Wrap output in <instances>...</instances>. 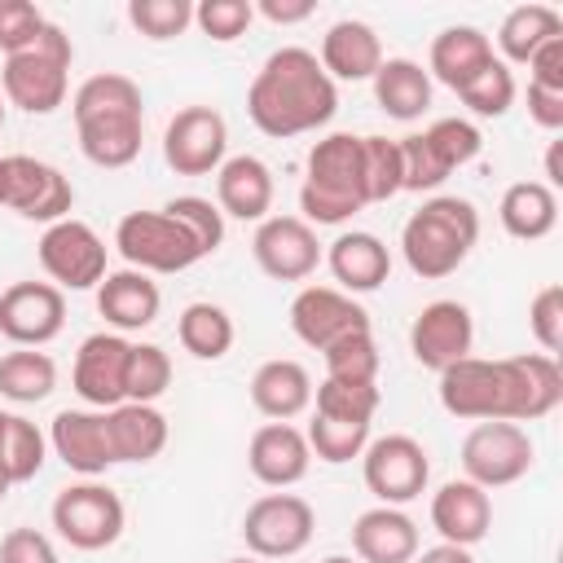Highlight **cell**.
I'll return each instance as SVG.
<instances>
[{
	"label": "cell",
	"mask_w": 563,
	"mask_h": 563,
	"mask_svg": "<svg viewBox=\"0 0 563 563\" xmlns=\"http://www.w3.org/2000/svg\"><path fill=\"white\" fill-rule=\"evenodd\" d=\"M559 400H563V374H559V361L545 352L506 356V361L462 356L449 369H440V405L453 418L537 422L554 413Z\"/></svg>",
	"instance_id": "cell-1"
},
{
	"label": "cell",
	"mask_w": 563,
	"mask_h": 563,
	"mask_svg": "<svg viewBox=\"0 0 563 563\" xmlns=\"http://www.w3.org/2000/svg\"><path fill=\"white\" fill-rule=\"evenodd\" d=\"M339 110V88L334 79L321 70L317 53L286 44L277 53L264 57V66L255 70L251 88H246V114L264 136L290 141L303 132H317L334 119Z\"/></svg>",
	"instance_id": "cell-2"
},
{
	"label": "cell",
	"mask_w": 563,
	"mask_h": 563,
	"mask_svg": "<svg viewBox=\"0 0 563 563\" xmlns=\"http://www.w3.org/2000/svg\"><path fill=\"white\" fill-rule=\"evenodd\" d=\"M479 238V211L471 198L457 194H440L427 198L400 229V251L405 264L422 277V282H440L449 273H457L471 255Z\"/></svg>",
	"instance_id": "cell-3"
},
{
	"label": "cell",
	"mask_w": 563,
	"mask_h": 563,
	"mask_svg": "<svg viewBox=\"0 0 563 563\" xmlns=\"http://www.w3.org/2000/svg\"><path fill=\"white\" fill-rule=\"evenodd\" d=\"M365 154L361 136L330 132L308 150V172L299 185V220L312 224H343L356 211H365Z\"/></svg>",
	"instance_id": "cell-4"
},
{
	"label": "cell",
	"mask_w": 563,
	"mask_h": 563,
	"mask_svg": "<svg viewBox=\"0 0 563 563\" xmlns=\"http://www.w3.org/2000/svg\"><path fill=\"white\" fill-rule=\"evenodd\" d=\"M70 62H75L70 35H66L57 22H48L31 48L4 57V70H0L4 97H9L18 110H26V114H53V110L66 101Z\"/></svg>",
	"instance_id": "cell-5"
},
{
	"label": "cell",
	"mask_w": 563,
	"mask_h": 563,
	"mask_svg": "<svg viewBox=\"0 0 563 563\" xmlns=\"http://www.w3.org/2000/svg\"><path fill=\"white\" fill-rule=\"evenodd\" d=\"M114 246L136 273H185L202 260L198 242L167 211H128L114 229Z\"/></svg>",
	"instance_id": "cell-6"
},
{
	"label": "cell",
	"mask_w": 563,
	"mask_h": 563,
	"mask_svg": "<svg viewBox=\"0 0 563 563\" xmlns=\"http://www.w3.org/2000/svg\"><path fill=\"white\" fill-rule=\"evenodd\" d=\"M123 501L114 488L97 484V479H84V484H70L53 497V528L62 541H70L75 550H106L123 537Z\"/></svg>",
	"instance_id": "cell-7"
},
{
	"label": "cell",
	"mask_w": 563,
	"mask_h": 563,
	"mask_svg": "<svg viewBox=\"0 0 563 563\" xmlns=\"http://www.w3.org/2000/svg\"><path fill=\"white\" fill-rule=\"evenodd\" d=\"M0 207L18 211L22 220L57 224V220L70 216L75 189L53 163L31 158V154H4V163H0Z\"/></svg>",
	"instance_id": "cell-8"
},
{
	"label": "cell",
	"mask_w": 563,
	"mask_h": 563,
	"mask_svg": "<svg viewBox=\"0 0 563 563\" xmlns=\"http://www.w3.org/2000/svg\"><path fill=\"white\" fill-rule=\"evenodd\" d=\"M532 435L519 422H475L462 440V471L479 488H506L532 471Z\"/></svg>",
	"instance_id": "cell-9"
},
{
	"label": "cell",
	"mask_w": 563,
	"mask_h": 563,
	"mask_svg": "<svg viewBox=\"0 0 563 563\" xmlns=\"http://www.w3.org/2000/svg\"><path fill=\"white\" fill-rule=\"evenodd\" d=\"M361 475H365V488L378 497V506H405V501L422 497V488L431 479V462L413 435L396 431V435H378L365 444Z\"/></svg>",
	"instance_id": "cell-10"
},
{
	"label": "cell",
	"mask_w": 563,
	"mask_h": 563,
	"mask_svg": "<svg viewBox=\"0 0 563 563\" xmlns=\"http://www.w3.org/2000/svg\"><path fill=\"white\" fill-rule=\"evenodd\" d=\"M317 532V515L295 493H264L242 515V541L260 559H290L299 554Z\"/></svg>",
	"instance_id": "cell-11"
},
{
	"label": "cell",
	"mask_w": 563,
	"mask_h": 563,
	"mask_svg": "<svg viewBox=\"0 0 563 563\" xmlns=\"http://www.w3.org/2000/svg\"><path fill=\"white\" fill-rule=\"evenodd\" d=\"M40 268L57 282V290H92L106 277V242L84 220H57L40 238Z\"/></svg>",
	"instance_id": "cell-12"
},
{
	"label": "cell",
	"mask_w": 563,
	"mask_h": 563,
	"mask_svg": "<svg viewBox=\"0 0 563 563\" xmlns=\"http://www.w3.org/2000/svg\"><path fill=\"white\" fill-rule=\"evenodd\" d=\"M229 150V123L211 106H185L172 114L163 132V158L176 176H211L220 172Z\"/></svg>",
	"instance_id": "cell-13"
},
{
	"label": "cell",
	"mask_w": 563,
	"mask_h": 563,
	"mask_svg": "<svg viewBox=\"0 0 563 563\" xmlns=\"http://www.w3.org/2000/svg\"><path fill=\"white\" fill-rule=\"evenodd\" d=\"M66 325V295L53 282H13L0 295V334L18 347H44Z\"/></svg>",
	"instance_id": "cell-14"
},
{
	"label": "cell",
	"mask_w": 563,
	"mask_h": 563,
	"mask_svg": "<svg viewBox=\"0 0 563 563\" xmlns=\"http://www.w3.org/2000/svg\"><path fill=\"white\" fill-rule=\"evenodd\" d=\"M251 255L273 282H303L321 264V242L299 216H268L251 238Z\"/></svg>",
	"instance_id": "cell-15"
},
{
	"label": "cell",
	"mask_w": 563,
	"mask_h": 563,
	"mask_svg": "<svg viewBox=\"0 0 563 563\" xmlns=\"http://www.w3.org/2000/svg\"><path fill=\"white\" fill-rule=\"evenodd\" d=\"M290 330H295L299 343L325 352L330 343L369 330V312L352 295H343L334 286H303L290 299Z\"/></svg>",
	"instance_id": "cell-16"
},
{
	"label": "cell",
	"mask_w": 563,
	"mask_h": 563,
	"mask_svg": "<svg viewBox=\"0 0 563 563\" xmlns=\"http://www.w3.org/2000/svg\"><path fill=\"white\" fill-rule=\"evenodd\" d=\"M471 343H475V321H471V308L457 303V299H435L427 303L413 325H409V352L422 369H449L453 361L471 356Z\"/></svg>",
	"instance_id": "cell-17"
},
{
	"label": "cell",
	"mask_w": 563,
	"mask_h": 563,
	"mask_svg": "<svg viewBox=\"0 0 563 563\" xmlns=\"http://www.w3.org/2000/svg\"><path fill=\"white\" fill-rule=\"evenodd\" d=\"M128 339L123 334H88L75 352V391L92 409L123 405V374H128Z\"/></svg>",
	"instance_id": "cell-18"
},
{
	"label": "cell",
	"mask_w": 563,
	"mask_h": 563,
	"mask_svg": "<svg viewBox=\"0 0 563 563\" xmlns=\"http://www.w3.org/2000/svg\"><path fill=\"white\" fill-rule=\"evenodd\" d=\"M246 466L260 484L268 488H290L308 475L312 466V449H308V435L290 422H264L251 444H246Z\"/></svg>",
	"instance_id": "cell-19"
},
{
	"label": "cell",
	"mask_w": 563,
	"mask_h": 563,
	"mask_svg": "<svg viewBox=\"0 0 563 563\" xmlns=\"http://www.w3.org/2000/svg\"><path fill=\"white\" fill-rule=\"evenodd\" d=\"M273 194H277L273 172L255 154H233L216 172V207H220V216H233V220H268Z\"/></svg>",
	"instance_id": "cell-20"
},
{
	"label": "cell",
	"mask_w": 563,
	"mask_h": 563,
	"mask_svg": "<svg viewBox=\"0 0 563 563\" xmlns=\"http://www.w3.org/2000/svg\"><path fill=\"white\" fill-rule=\"evenodd\" d=\"M431 528L449 541V545H475L488 537L493 528V501L488 488L471 484V479H449L440 484V493L431 497Z\"/></svg>",
	"instance_id": "cell-21"
},
{
	"label": "cell",
	"mask_w": 563,
	"mask_h": 563,
	"mask_svg": "<svg viewBox=\"0 0 563 563\" xmlns=\"http://www.w3.org/2000/svg\"><path fill=\"white\" fill-rule=\"evenodd\" d=\"M352 550L361 563H413L418 523L400 506H369L352 523Z\"/></svg>",
	"instance_id": "cell-22"
},
{
	"label": "cell",
	"mask_w": 563,
	"mask_h": 563,
	"mask_svg": "<svg viewBox=\"0 0 563 563\" xmlns=\"http://www.w3.org/2000/svg\"><path fill=\"white\" fill-rule=\"evenodd\" d=\"M48 444L53 453L79 471V475H101L106 466H114L110 457V440H106V413H92V409H62L48 427Z\"/></svg>",
	"instance_id": "cell-23"
},
{
	"label": "cell",
	"mask_w": 563,
	"mask_h": 563,
	"mask_svg": "<svg viewBox=\"0 0 563 563\" xmlns=\"http://www.w3.org/2000/svg\"><path fill=\"white\" fill-rule=\"evenodd\" d=\"M321 70L330 79H343V84H361V79H374V70L383 66V44H378V31L369 22H356V18H343L334 22L325 35H321Z\"/></svg>",
	"instance_id": "cell-24"
},
{
	"label": "cell",
	"mask_w": 563,
	"mask_h": 563,
	"mask_svg": "<svg viewBox=\"0 0 563 563\" xmlns=\"http://www.w3.org/2000/svg\"><path fill=\"white\" fill-rule=\"evenodd\" d=\"M158 308H163V295L150 282V273L119 268V273H106L97 286V312L114 330H145L158 321Z\"/></svg>",
	"instance_id": "cell-25"
},
{
	"label": "cell",
	"mask_w": 563,
	"mask_h": 563,
	"mask_svg": "<svg viewBox=\"0 0 563 563\" xmlns=\"http://www.w3.org/2000/svg\"><path fill=\"white\" fill-rule=\"evenodd\" d=\"M325 264L334 273V282L343 286V295H365V290H378L391 273V255L387 246L365 233V229H352V233H339L325 251Z\"/></svg>",
	"instance_id": "cell-26"
},
{
	"label": "cell",
	"mask_w": 563,
	"mask_h": 563,
	"mask_svg": "<svg viewBox=\"0 0 563 563\" xmlns=\"http://www.w3.org/2000/svg\"><path fill=\"white\" fill-rule=\"evenodd\" d=\"M251 405L273 418V422H290L299 418L308 405H312V378L299 361L290 356H277V361H264L251 378Z\"/></svg>",
	"instance_id": "cell-27"
},
{
	"label": "cell",
	"mask_w": 563,
	"mask_h": 563,
	"mask_svg": "<svg viewBox=\"0 0 563 563\" xmlns=\"http://www.w3.org/2000/svg\"><path fill=\"white\" fill-rule=\"evenodd\" d=\"M106 413V440H110V457L114 462H150L163 453L167 444V418L154 405H114L101 409Z\"/></svg>",
	"instance_id": "cell-28"
},
{
	"label": "cell",
	"mask_w": 563,
	"mask_h": 563,
	"mask_svg": "<svg viewBox=\"0 0 563 563\" xmlns=\"http://www.w3.org/2000/svg\"><path fill=\"white\" fill-rule=\"evenodd\" d=\"M488 62H493V40L479 26H444L431 40V70L427 75H435L444 88L462 92Z\"/></svg>",
	"instance_id": "cell-29"
},
{
	"label": "cell",
	"mask_w": 563,
	"mask_h": 563,
	"mask_svg": "<svg viewBox=\"0 0 563 563\" xmlns=\"http://www.w3.org/2000/svg\"><path fill=\"white\" fill-rule=\"evenodd\" d=\"M369 84H374V101L383 106L387 119L413 123L431 106V75L409 57H383V66L374 70Z\"/></svg>",
	"instance_id": "cell-30"
},
{
	"label": "cell",
	"mask_w": 563,
	"mask_h": 563,
	"mask_svg": "<svg viewBox=\"0 0 563 563\" xmlns=\"http://www.w3.org/2000/svg\"><path fill=\"white\" fill-rule=\"evenodd\" d=\"M79 150L88 163L97 167H128L141 154V128L145 114H97V119H79Z\"/></svg>",
	"instance_id": "cell-31"
},
{
	"label": "cell",
	"mask_w": 563,
	"mask_h": 563,
	"mask_svg": "<svg viewBox=\"0 0 563 563\" xmlns=\"http://www.w3.org/2000/svg\"><path fill=\"white\" fill-rule=\"evenodd\" d=\"M501 229L519 242H537L545 238L554 224H559V194L541 180H515L506 194H501Z\"/></svg>",
	"instance_id": "cell-32"
},
{
	"label": "cell",
	"mask_w": 563,
	"mask_h": 563,
	"mask_svg": "<svg viewBox=\"0 0 563 563\" xmlns=\"http://www.w3.org/2000/svg\"><path fill=\"white\" fill-rule=\"evenodd\" d=\"M554 35H563V18H559L550 4H519V9H510V13L501 18V26H497V48H501L506 66H510V62H515V66H528V57H532L541 44H550Z\"/></svg>",
	"instance_id": "cell-33"
},
{
	"label": "cell",
	"mask_w": 563,
	"mask_h": 563,
	"mask_svg": "<svg viewBox=\"0 0 563 563\" xmlns=\"http://www.w3.org/2000/svg\"><path fill=\"white\" fill-rule=\"evenodd\" d=\"M176 339H180V347H185L189 356H198V361H220V356L233 347V317H229L220 303L198 299V303H189V308L180 312Z\"/></svg>",
	"instance_id": "cell-34"
},
{
	"label": "cell",
	"mask_w": 563,
	"mask_h": 563,
	"mask_svg": "<svg viewBox=\"0 0 563 563\" xmlns=\"http://www.w3.org/2000/svg\"><path fill=\"white\" fill-rule=\"evenodd\" d=\"M57 387V365L48 352L35 347H18L9 356H0V396L13 405H35Z\"/></svg>",
	"instance_id": "cell-35"
},
{
	"label": "cell",
	"mask_w": 563,
	"mask_h": 563,
	"mask_svg": "<svg viewBox=\"0 0 563 563\" xmlns=\"http://www.w3.org/2000/svg\"><path fill=\"white\" fill-rule=\"evenodd\" d=\"M141 88L128 79V75H114V70H101L92 79H84L75 88V101H70V114L75 123L79 119H97V114H145L141 110Z\"/></svg>",
	"instance_id": "cell-36"
},
{
	"label": "cell",
	"mask_w": 563,
	"mask_h": 563,
	"mask_svg": "<svg viewBox=\"0 0 563 563\" xmlns=\"http://www.w3.org/2000/svg\"><path fill=\"white\" fill-rule=\"evenodd\" d=\"M172 387V356L158 343H132L128 347V374H123V400L154 405Z\"/></svg>",
	"instance_id": "cell-37"
},
{
	"label": "cell",
	"mask_w": 563,
	"mask_h": 563,
	"mask_svg": "<svg viewBox=\"0 0 563 563\" xmlns=\"http://www.w3.org/2000/svg\"><path fill=\"white\" fill-rule=\"evenodd\" d=\"M303 435H308V449H312L321 462L343 466V462H352V457L365 453V444H369V422H339V418H321V413H317Z\"/></svg>",
	"instance_id": "cell-38"
},
{
	"label": "cell",
	"mask_w": 563,
	"mask_h": 563,
	"mask_svg": "<svg viewBox=\"0 0 563 563\" xmlns=\"http://www.w3.org/2000/svg\"><path fill=\"white\" fill-rule=\"evenodd\" d=\"M515 75H510V66L501 62V57H493L457 97H462V106L471 110V114H479V119H501L510 106H515Z\"/></svg>",
	"instance_id": "cell-39"
},
{
	"label": "cell",
	"mask_w": 563,
	"mask_h": 563,
	"mask_svg": "<svg viewBox=\"0 0 563 563\" xmlns=\"http://www.w3.org/2000/svg\"><path fill=\"white\" fill-rule=\"evenodd\" d=\"M325 378H343V383H378V343L369 330L347 334L339 343H330L325 352Z\"/></svg>",
	"instance_id": "cell-40"
},
{
	"label": "cell",
	"mask_w": 563,
	"mask_h": 563,
	"mask_svg": "<svg viewBox=\"0 0 563 563\" xmlns=\"http://www.w3.org/2000/svg\"><path fill=\"white\" fill-rule=\"evenodd\" d=\"M378 383H343V378H325L317 387V413L321 418H339V422H369L378 413Z\"/></svg>",
	"instance_id": "cell-41"
},
{
	"label": "cell",
	"mask_w": 563,
	"mask_h": 563,
	"mask_svg": "<svg viewBox=\"0 0 563 563\" xmlns=\"http://www.w3.org/2000/svg\"><path fill=\"white\" fill-rule=\"evenodd\" d=\"M163 211H167L176 224H185V233L198 242L202 260L220 251V242H224V216H220V207H216L211 198H198V194H176V198H172Z\"/></svg>",
	"instance_id": "cell-42"
},
{
	"label": "cell",
	"mask_w": 563,
	"mask_h": 563,
	"mask_svg": "<svg viewBox=\"0 0 563 563\" xmlns=\"http://www.w3.org/2000/svg\"><path fill=\"white\" fill-rule=\"evenodd\" d=\"M44 449H48L44 431H40L35 422H26L22 413H13V418H9V431H4V453H0L9 479H13V484L35 479L40 466H44Z\"/></svg>",
	"instance_id": "cell-43"
},
{
	"label": "cell",
	"mask_w": 563,
	"mask_h": 563,
	"mask_svg": "<svg viewBox=\"0 0 563 563\" xmlns=\"http://www.w3.org/2000/svg\"><path fill=\"white\" fill-rule=\"evenodd\" d=\"M128 22L145 40H176L194 22L189 0H128Z\"/></svg>",
	"instance_id": "cell-44"
},
{
	"label": "cell",
	"mask_w": 563,
	"mask_h": 563,
	"mask_svg": "<svg viewBox=\"0 0 563 563\" xmlns=\"http://www.w3.org/2000/svg\"><path fill=\"white\" fill-rule=\"evenodd\" d=\"M396 150H400V189L422 194V189H440L449 180V167L435 158V150H431V141L422 132L400 136Z\"/></svg>",
	"instance_id": "cell-45"
},
{
	"label": "cell",
	"mask_w": 563,
	"mask_h": 563,
	"mask_svg": "<svg viewBox=\"0 0 563 563\" xmlns=\"http://www.w3.org/2000/svg\"><path fill=\"white\" fill-rule=\"evenodd\" d=\"M361 154H365V198L369 202H387L400 194V150L387 136H361Z\"/></svg>",
	"instance_id": "cell-46"
},
{
	"label": "cell",
	"mask_w": 563,
	"mask_h": 563,
	"mask_svg": "<svg viewBox=\"0 0 563 563\" xmlns=\"http://www.w3.org/2000/svg\"><path fill=\"white\" fill-rule=\"evenodd\" d=\"M422 136L431 141L435 158H440L449 172H457L462 163H471V158L479 154V145H484V136H479V128H475L471 119H435Z\"/></svg>",
	"instance_id": "cell-47"
},
{
	"label": "cell",
	"mask_w": 563,
	"mask_h": 563,
	"mask_svg": "<svg viewBox=\"0 0 563 563\" xmlns=\"http://www.w3.org/2000/svg\"><path fill=\"white\" fill-rule=\"evenodd\" d=\"M255 18V4L251 0H202L194 4V22L202 35L220 40V44H233Z\"/></svg>",
	"instance_id": "cell-48"
},
{
	"label": "cell",
	"mask_w": 563,
	"mask_h": 563,
	"mask_svg": "<svg viewBox=\"0 0 563 563\" xmlns=\"http://www.w3.org/2000/svg\"><path fill=\"white\" fill-rule=\"evenodd\" d=\"M528 330L532 339L541 343L545 356H559L563 352V286H541L537 299L528 303Z\"/></svg>",
	"instance_id": "cell-49"
},
{
	"label": "cell",
	"mask_w": 563,
	"mask_h": 563,
	"mask_svg": "<svg viewBox=\"0 0 563 563\" xmlns=\"http://www.w3.org/2000/svg\"><path fill=\"white\" fill-rule=\"evenodd\" d=\"M44 26H48V18L31 0H0V53L4 57L31 48Z\"/></svg>",
	"instance_id": "cell-50"
},
{
	"label": "cell",
	"mask_w": 563,
	"mask_h": 563,
	"mask_svg": "<svg viewBox=\"0 0 563 563\" xmlns=\"http://www.w3.org/2000/svg\"><path fill=\"white\" fill-rule=\"evenodd\" d=\"M0 563H57V550L35 528H9L0 537Z\"/></svg>",
	"instance_id": "cell-51"
},
{
	"label": "cell",
	"mask_w": 563,
	"mask_h": 563,
	"mask_svg": "<svg viewBox=\"0 0 563 563\" xmlns=\"http://www.w3.org/2000/svg\"><path fill=\"white\" fill-rule=\"evenodd\" d=\"M528 70H532V88H545V92H563V35H554L550 44H541L532 57H528Z\"/></svg>",
	"instance_id": "cell-52"
},
{
	"label": "cell",
	"mask_w": 563,
	"mask_h": 563,
	"mask_svg": "<svg viewBox=\"0 0 563 563\" xmlns=\"http://www.w3.org/2000/svg\"><path fill=\"white\" fill-rule=\"evenodd\" d=\"M528 114H532L537 128L559 132L563 128V92H545V88H532L528 84Z\"/></svg>",
	"instance_id": "cell-53"
},
{
	"label": "cell",
	"mask_w": 563,
	"mask_h": 563,
	"mask_svg": "<svg viewBox=\"0 0 563 563\" xmlns=\"http://www.w3.org/2000/svg\"><path fill=\"white\" fill-rule=\"evenodd\" d=\"M312 0H260L255 4V13L260 18H268V22H277V26H290V22H303V18H312Z\"/></svg>",
	"instance_id": "cell-54"
},
{
	"label": "cell",
	"mask_w": 563,
	"mask_h": 563,
	"mask_svg": "<svg viewBox=\"0 0 563 563\" xmlns=\"http://www.w3.org/2000/svg\"><path fill=\"white\" fill-rule=\"evenodd\" d=\"M413 563H475V559H471V550H466V545H449V541H440V545H431V550L413 554Z\"/></svg>",
	"instance_id": "cell-55"
},
{
	"label": "cell",
	"mask_w": 563,
	"mask_h": 563,
	"mask_svg": "<svg viewBox=\"0 0 563 563\" xmlns=\"http://www.w3.org/2000/svg\"><path fill=\"white\" fill-rule=\"evenodd\" d=\"M541 185H550L554 194L563 189V141H550V150H545V180Z\"/></svg>",
	"instance_id": "cell-56"
},
{
	"label": "cell",
	"mask_w": 563,
	"mask_h": 563,
	"mask_svg": "<svg viewBox=\"0 0 563 563\" xmlns=\"http://www.w3.org/2000/svg\"><path fill=\"white\" fill-rule=\"evenodd\" d=\"M9 488H13V479H9V471H4V466H0V501H4V497H9Z\"/></svg>",
	"instance_id": "cell-57"
},
{
	"label": "cell",
	"mask_w": 563,
	"mask_h": 563,
	"mask_svg": "<svg viewBox=\"0 0 563 563\" xmlns=\"http://www.w3.org/2000/svg\"><path fill=\"white\" fill-rule=\"evenodd\" d=\"M9 418H13V413H4V409H0V453H4V431H9ZM0 466H4V462H0Z\"/></svg>",
	"instance_id": "cell-58"
},
{
	"label": "cell",
	"mask_w": 563,
	"mask_h": 563,
	"mask_svg": "<svg viewBox=\"0 0 563 563\" xmlns=\"http://www.w3.org/2000/svg\"><path fill=\"white\" fill-rule=\"evenodd\" d=\"M321 563H356V559H347V554H330V559H321Z\"/></svg>",
	"instance_id": "cell-59"
},
{
	"label": "cell",
	"mask_w": 563,
	"mask_h": 563,
	"mask_svg": "<svg viewBox=\"0 0 563 563\" xmlns=\"http://www.w3.org/2000/svg\"><path fill=\"white\" fill-rule=\"evenodd\" d=\"M224 563H260V559H224Z\"/></svg>",
	"instance_id": "cell-60"
},
{
	"label": "cell",
	"mask_w": 563,
	"mask_h": 563,
	"mask_svg": "<svg viewBox=\"0 0 563 563\" xmlns=\"http://www.w3.org/2000/svg\"><path fill=\"white\" fill-rule=\"evenodd\" d=\"M0 128H4V101H0Z\"/></svg>",
	"instance_id": "cell-61"
},
{
	"label": "cell",
	"mask_w": 563,
	"mask_h": 563,
	"mask_svg": "<svg viewBox=\"0 0 563 563\" xmlns=\"http://www.w3.org/2000/svg\"><path fill=\"white\" fill-rule=\"evenodd\" d=\"M0 163H4V158H0Z\"/></svg>",
	"instance_id": "cell-62"
}]
</instances>
